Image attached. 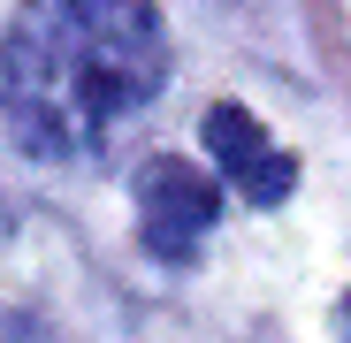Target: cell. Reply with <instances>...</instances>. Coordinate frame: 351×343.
Wrapping results in <instances>:
<instances>
[{
  "label": "cell",
  "instance_id": "6da1fadb",
  "mask_svg": "<svg viewBox=\"0 0 351 343\" xmlns=\"http://www.w3.org/2000/svg\"><path fill=\"white\" fill-rule=\"evenodd\" d=\"M168 84V23L153 0H16L0 31V114L16 145L77 160Z\"/></svg>",
  "mask_w": 351,
  "mask_h": 343
},
{
  "label": "cell",
  "instance_id": "7a4b0ae2",
  "mask_svg": "<svg viewBox=\"0 0 351 343\" xmlns=\"http://www.w3.org/2000/svg\"><path fill=\"white\" fill-rule=\"evenodd\" d=\"M214 191L221 183L199 176V168L176 160V153L145 160L138 168V237H145V252H160L168 267H184L206 244V229H214V206H221Z\"/></svg>",
  "mask_w": 351,
  "mask_h": 343
},
{
  "label": "cell",
  "instance_id": "3957f363",
  "mask_svg": "<svg viewBox=\"0 0 351 343\" xmlns=\"http://www.w3.org/2000/svg\"><path fill=\"white\" fill-rule=\"evenodd\" d=\"M206 153H214V168H221V183L245 191L252 206H282L290 191H298V160H290L237 99L206 107Z\"/></svg>",
  "mask_w": 351,
  "mask_h": 343
}]
</instances>
